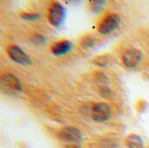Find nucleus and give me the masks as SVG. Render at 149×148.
Listing matches in <instances>:
<instances>
[{
    "label": "nucleus",
    "mask_w": 149,
    "mask_h": 148,
    "mask_svg": "<svg viewBox=\"0 0 149 148\" xmlns=\"http://www.w3.org/2000/svg\"><path fill=\"white\" fill-rule=\"evenodd\" d=\"M66 17L65 8L59 3H54L49 9L48 11V20L50 24L53 26H60Z\"/></svg>",
    "instance_id": "obj_1"
},
{
    "label": "nucleus",
    "mask_w": 149,
    "mask_h": 148,
    "mask_svg": "<svg viewBox=\"0 0 149 148\" xmlns=\"http://www.w3.org/2000/svg\"><path fill=\"white\" fill-rule=\"evenodd\" d=\"M58 139L64 143L77 145L81 142L83 137L81 132L78 128L73 126H67L59 132Z\"/></svg>",
    "instance_id": "obj_2"
},
{
    "label": "nucleus",
    "mask_w": 149,
    "mask_h": 148,
    "mask_svg": "<svg viewBox=\"0 0 149 148\" xmlns=\"http://www.w3.org/2000/svg\"><path fill=\"white\" fill-rule=\"evenodd\" d=\"M121 24V18L119 14H109L107 16L99 26V32L104 35L110 34L120 27Z\"/></svg>",
    "instance_id": "obj_3"
},
{
    "label": "nucleus",
    "mask_w": 149,
    "mask_h": 148,
    "mask_svg": "<svg viewBox=\"0 0 149 148\" xmlns=\"http://www.w3.org/2000/svg\"><path fill=\"white\" fill-rule=\"evenodd\" d=\"M112 116V108L106 103L96 104L93 107L92 117L97 122L107 121Z\"/></svg>",
    "instance_id": "obj_4"
},
{
    "label": "nucleus",
    "mask_w": 149,
    "mask_h": 148,
    "mask_svg": "<svg viewBox=\"0 0 149 148\" xmlns=\"http://www.w3.org/2000/svg\"><path fill=\"white\" fill-rule=\"evenodd\" d=\"M9 57L16 63L22 65H30L31 64V58L19 47L17 45H11L8 48Z\"/></svg>",
    "instance_id": "obj_5"
},
{
    "label": "nucleus",
    "mask_w": 149,
    "mask_h": 148,
    "mask_svg": "<svg viewBox=\"0 0 149 148\" xmlns=\"http://www.w3.org/2000/svg\"><path fill=\"white\" fill-rule=\"evenodd\" d=\"M142 60L141 51L136 49H129L122 55V62L128 68L136 67Z\"/></svg>",
    "instance_id": "obj_6"
},
{
    "label": "nucleus",
    "mask_w": 149,
    "mask_h": 148,
    "mask_svg": "<svg viewBox=\"0 0 149 148\" xmlns=\"http://www.w3.org/2000/svg\"><path fill=\"white\" fill-rule=\"evenodd\" d=\"M1 85L6 88L11 89L13 91H21L22 85L20 80L12 74H6L1 78Z\"/></svg>",
    "instance_id": "obj_7"
},
{
    "label": "nucleus",
    "mask_w": 149,
    "mask_h": 148,
    "mask_svg": "<svg viewBox=\"0 0 149 148\" xmlns=\"http://www.w3.org/2000/svg\"><path fill=\"white\" fill-rule=\"evenodd\" d=\"M72 48V43L68 40H62L52 46V52L56 56H61L68 53Z\"/></svg>",
    "instance_id": "obj_8"
},
{
    "label": "nucleus",
    "mask_w": 149,
    "mask_h": 148,
    "mask_svg": "<svg viewBox=\"0 0 149 148\" xmlns=\"http://www.w3.org/2000/svg\"><path fill=\"white\" fill-rule=\"evenodd\" d=\"M126 145L128 148H144V141L137 134H130L126 139Z\"/></svg>",
    "instance_id": "obj_9"
},
{
    "label": "nucleus",
    "mask_w": 149,
    "mask_h": 148,
    "mask_svg": "<svg viewBox=\"0 0 149 148\" xmlns=\"http://www.w3.org/2000/svg\"><path fill=\"white\" fill-rule=\"evenodd\" d=\"M109 60H110L109 56H107V55H102V56H99V57L95 58L93 59V63L96 65H99V66H101V67H105L108 64Z\"/></svg>",
    "instance_id": "obj_10"
},
{
    "label": "nucleus",
    "mask_w": 149,
    "mask_h": 148,
    "mask_svg": "<svg viewBox=\"0 0 149 148\" xmlns=\"http://www.w3.org/2000/svg\"><path fill=\"white\" fill-rule=\"evenodd\" d=\"M106 5V2L105 1H101V0H98V1H92L91 2V8L94 12H100L103 8Z\"/></svg>",
    "instance_id": "obj_11"
},
{
    "label": "nucleus",
    "mask_w": 149,
    "mask_h": 148,
    "mask_svg": "<svg viewBox=\"0 0 149 148\" xmlns=\"http://www.w3.org/2000/svg\"><path fill=\"white\" fill-rule=\"evenodd\" d=\"M94 44V39L92 37H86L81 41V45L85 48L92 47Z\"/></svg>",
    "instance_id": "obj_12"
},
{
    "label": "nucleus",
    "mask_w": 149,
    "mask_h": 148,
    "mask_svg": "<svg viewBox=\"0 0 149 148\" xmlns=\"http://www.w3.org/2000/svg\"><path fill=\"white\" fill-rule=\"evenodd\" d=\"M40 17L39 14L38 13H22L21 17L24 20H35Z\"/></svg>",
    "instance_id": "obj_13"
}]
</instances>
